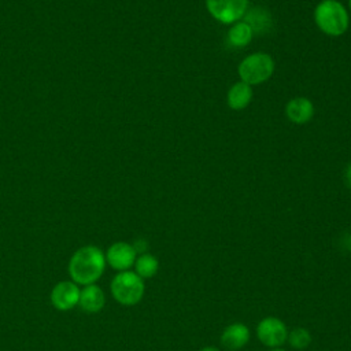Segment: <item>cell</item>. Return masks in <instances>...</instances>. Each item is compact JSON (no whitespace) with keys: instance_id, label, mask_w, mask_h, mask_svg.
I'll use <instances>...</instances> for the list:
<instances>
[{"instance_id":"obj_8","label":"cell","mask_w":351,"mask_h":351,"mask_svg":"<svg viewBox=\"0 0 351 351\" xmlns=\"http://www.w3.org/2000/svg\"><path fill=\"white\" fill-rule=\"evenodd\" d=\"M104 255H106L107 265H110V267H112L114 270H118V271L130 270V267L134 265L136 258H137V254H136L133 245L126 241L112 243L107 248Z\"/></svg>"},{"instance_id":"obj_20","label":"cell","mask_w":351,"mask_h":351,"mask_svg":"<svg viewBox=\"0 0 351 351\" xmlns=\"http://www.w3.org/2000/svg\"><path fill=\"white\" fill-rule=\"evenodd\" d=\"M270 351H285V350H282V348H280V347H277V348H271Z\"/></svg>"},{"instance_id":"obj_10","label":"cell","mask_w":351,"mask_h":351,"mask_svg":"<svg viewBox=\"0 0 351 351\" xmlns=\"http://www.w3.org/2000/svg\"><path fill=\"white\" fill-rule=\"evenodd\" d=\"M314 104L308 97L298 96L291 99L285 106V115L288 121L295 125H304L314 117Z\"/></svg>"},{"instance_id":"obj_18","label":"cell","mask_w":351,"mask_h":351,"mask_svg":"<svg viewBox=\"0 0 351 351\" xmlns=\"http://www.w3.org/2000/svg\"><path fill=\"white\" fill-rule=\"evenodd\" d=\"M346 181H347V184H348V186L351 188V163L347 166V169H346Z\"/></svg>"},{"instance_id":"obj_4","label":"cell","mask_w":351,"mask_h":351,"mask_svg":"<svg viewBox=\"0 0 351 351\" xmlns=\"http://www.w3.org/2000/svg\"><path fill=\"white\" fill-rule=\"evenodd\" d=\"M111 295L122 306H134L144 296V281L132 270L118 271L111 280Z\"/></svg>"},{"instance_id":"obj_5","label":"cell","mask_w":351,"mask_h":351,"mask_svg":"<svg viewBox=\"0 0 351 351\" xmlns=\"http://www.w3.org/2000/svg\"><path fill=\"white\" fill-rule=\"evenodd\" d=\"M208 14L222 25H233L243 19L248 0H204Z\"/></svg>"},{"instance_id":"obj_15","label":"cell","mask_w":351,"mask_h":351,"mask_svg":"<svg viewBox=\"0 0 351 351\" xmlns=\"http://www.w3.org/2000/svg\"><path fill=\"white\" fill-rule=\"evenodd\" d=\"M133 266H134V273L138 277H141L143 280L154 277L159 270L158 259L152 254H148V252L138 255L136 258V262Z\"/></svg>"},{"instance_id":"obj_12","label":"cell","mask_w":351,"mask_h":351,"mask_svg":"<svg viewBox=\"0 0 351 351\" xmlns=\"http://www.w3.org/2000/svg\"><path fill=\"white\" fill-rule=\"evenodd\" d=\"M104 304H106V295L99 285L89 284L81 288L78 306L85 313H90V314L99 313L104 307Z\"/></svg>"},{"instance_id":"obj_3","label":"cell","mask_w":351,"mask_h":351,"mask_svg":"<svg viewBox=\"0 0 351 351\" xmlns=\"http://www.w3.org/2000/svg\"><path fill=\"white\" fill-rule=\"evenodd\" d=\"M276 69V63L271 55L267 52H252L241 59L237 66V74L240 81L254 86L261 85L271 78Z\"/></svg>"},{"instance_id":"obj_13","label":"cell","mask_w":351,"mask_h":351,"mask_svg":"<svg viewBox=\"0 0 351 351\" xmlns=\"http://www.w3.org/2000/svg\"><path fill=\"white\" fill-rule=\"evenodd\" d=\"M250 340V329L247 325L241 322H234L228 325L222 335H221V343L230 351H237L243 348Z\"/></svg>"},{"instance_id":"obj_1","label":"cell","mask_w":351,"mask_h":351,"mask_svg":"<svg viewBox=\"0 0 351 351\" xmlns=\"http://www.w3.org/2000/svg\"><path fill=\"white\" fill-rule=\"evenodd\" d=\"M106 255L96 245H84L71 255L67 270L77 285L96 284L106 269Z\"/></svg>"},{"instance_id":"obj_11","label":"cell","mask_w":351,"mask_h":351,"mask_svg":"<svg viewBox=\"0 0 351 351\" xmlns=\"http://www.w3.org/2000/svg\"><path fill=\"white\" fill-rule=\"evenodd\" d=\"M252 96H254L252 86L239 80L234 84H232V86L228 89L226 104L230 110L241 111L250 106Z\"/></svg>"},{"instance_id":"obj_21","label":"cell","mask_w":351,"mask_h":351,"mask_svg":"<svg viewBox=\"0 0 351 351\" xmlns=\"http://www.w3.org/2000/svg\"><path fill=\"white\" fill-rule=\"evenodd\" d=\"M347 5H348V8H347V10H348V11H350V12H351V0H348V3H347Z\"/></svg>"},{"instance_id":"obj_14","label":"cell","mask_w":351,"mask_h":351,"mask_svg":"<svg viewBox=\"0 0 351 351\" xmlns=\"http://www.w3.org/2000/svg\"><path fill=\"white\" fill-rule=\"evenodd\" d=\"M252 38L254 33L244 21H239L230 25L226 32V43L232 48H245L251 44Z\"/></svg>"},{"instance_id":"obj_7","label":"cell","mask_w":351,"mask_h":351,"mask_svg":"<svg viewBox=\"0 0 351 351\" xmlns=\"http://www.w3.org/2000/svg\"><path fill=\"white\" fill-rule=\"evenodd\" d=\"M81 288L74 281L63 280L53 285L49 293L51 304L59 311H69L78 306Z\"/></svg>"},{"instance_id":"obj_16","label":"cell","mask_w":351,"mask_h":351,"mask_svg":"<svg viewBox=\"0 0 351 351\" xmlns=\"http://www.w3.org/2000/svg\"><path fill=\"white\" fill-rule=\"evenodd\" d=\"M287 340L292 348L304 350L311 343V335L306 328H295L288 333Z\"/></svg>"},{"instance_id":"obj_9","label":"cell","mask_w":351,"mask_h":351,"mask_svg":"<svg viewBox=\"0 0 351 351\" xmlns=\"http://www.w3.org/2000/svg\"><path fill=\"white\" fill-rule=\"evenodd\" d=\"M252 30L254 36H265L273 30L274 21L271 12L261 5L248 7L243 19Z\"/></svg>"},{"instance_id":"obj_22","label":"cell","mask_w":351,"mask_h":351,"mask_svg":"<svg viewBox=\"0 0 351 351\" xmlns=\"http://www.w3.org/2000/svg\"><path fill=\"white\" fill-rule=\"evenodd\" d=\"M248 1H250V0H248Z\"/></svg>"},{"instance_id":"obj_2","label":"cell","mask_w":351,"mask_h":351,"mask_svg":"<svg viewBox=\"0 0 351 351\" xmlns=\"http://www.w3.org/2000/svg\"><path fill=\"white\" fill-rule=\"evenodd\" d=\"M315 26L329 37L343 36L350 26V12L339 0H321L313 12Z\"/></svg>"},{"instance_id":"obj_6","label":"cell","mask_w":351,"mask_h":351,"mask_svg":"<svg viewBox=\"0 0 351 351\" xmlns=\"http://www.w3.org/2000/svg\"><path fill=\"white\" fill-rule=\"evenodd\" d=\"M258 340L270 348H277L287 341L288 330L285 324L277 317H266L256 326Z\"/></svg>"},{"instance_id":"obj_19","label":"cell","mask_w":351,"mask_h":351,"mask_svg":"<svg viewBox=\"0 0 351 351\" xmlns=\"http://www.w3.org/2000/svg\"><path fill=\"white\" fill-rule=\"evenodd\" d=\"M200 351H219L217 347H213V346H207V347H203Z\"/></svg>"},{"instance_id":"obj_17","label":"cell","mask_w":351,"mask_h":351,"mask_svg":"<svg viewBox=\"0 0 351 351\" xmlns=\"http://www.w3.org/2000/svg\"><path fill=\"white\" fill-rule=\"evenodd\" d=\"M133 248L136 251L137 255H141V254H145L148 251V241L144 240V239H137L133 241Z\"/></svg>"}]
</instances>
